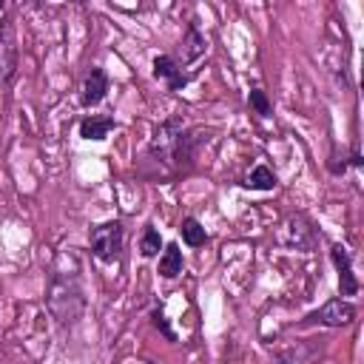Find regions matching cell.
<instances>
[{
	"mask_svg": "<svg viewBox=\"0 0 364 364\" xmlns=\"http://www.w3.org/2000/svg\"><path fill=\"white\" fill-rule=\"evenodd\" d=\"M353 318H355V307L350 301H341V299H333V301H327L324 307H318L316 313L307 316V321L324 324V327H344Z\"/></svg>",
	"mask_w": 364,
	"mask_h": 364,
	"instance_id": "4",
	"label": "cell"
},
{
	"mask_svg": "<svg viewBox=\"0 0 364 364\" xmlns=\"http://www.w3.org/2000/svg\"><path fill=\"white\" fill-rule=\"evenodd\" d=\"M182 239H185V245L199 247V245L208 242V233H205V228H202L196 219H185V222H182Z\"/></svg>",
	"mask_w": 364,
	"mask_h": 364,
	"instance_id": "15",
	"label": "cell"
},
{
	"mask_svg": "<svg viewBox=\"0 0 364 364\" xmlns=\"http://www.w3.org/2000/svg\"><path fill=\"white\" fill-rule=\"evenodd\" d=\"M159 273L165 279H173V276L182 273V250H179V245H168L162 250V256H159Z\"/></svg>",
	"mask_w": 364,
	"mask_h": 364,
	"instance_id": "13",
	"label": "cell"
},
{
	"mask_svg": "<svg viewBox=\"0 0 364 364\" xmlns=\"http://www.w3.org/2000/svg\"><path fill=\"white\" fill-rule=\"evenodd\" d=\"M273 185H276V176L267 165H256L245 179V188L250 191H273Z\"/></svg>",
	"mask_w": 364,
	"mask_h": 364,
	"instance_id": "14",
	"label": "cell"
},
{
	"mask_svg": "<svg viewBox=\"0 0 364 364\" xmlns=\"http://www.w3.org/2000/svg\"><path fill=\"white\" fill-rule=\"evenodd\" d=\"M154 327L156 330H162L168 338H173V330L168 327V321H165V316H162V310H154Z\"/></svg>",
	"mask_w": 364,
	"mask_h": 364,
	"instance_id": "18",
	"label": "cell"
},
{
	"mask_svg": "<svg viewBox=\"0 0 364 364\" xmlns=\"http://www.w3.org/2000/svg\"><path fill=\"white\" fill-rule=\"evenodd\" d=\"M17 71V34L14 23L3 20L0 23V82H9Z\"/></svg>",
	"mask_w": 364,
	"mask_h": 364,
	"instance_id": "3",
	"label": "cell"
},
{
	"mask_svg": "<svg viewBox=\"0 0 364 364\" xmlns=\"http://www.w3.org/2000/svg\"><path fill=\"white\" fill-rule=\"evenodd\" d=\"M108 91V77L102 68H91V74L82 82V102L85 105H97Z\"/></svg>",
	"mask_w": 364,
	"mask_h": 364,
	"instance_id": "7",
	"label": "cell"
},
{
	"mask_svg": "<svg viewBox=\"0 0 364 364\" xmlns=\"http://www.w3.org/2000/svg\"><path fill=\"white\" fill-rule=\"evenodd\" d=\"M48 304H51V313H54L60 321H74L77 313H80V307H82V296H80L77 279H74V276H57V279L51 282Z\"/></svg>",
	"mask_w": 364,
	"mask_h": 364,
	"instance_id": "1",
	"label": "cell"
},
{
	"mask_svg": "<svg viewBox=\"0 0 364 364\" xmlns=\"http://www.w3.org/2000/svg\"><path fill=\"white\" fill-rule=\"evenodd\" d=\"M284 228H287V245L313 247V230H310V225H307L301 216H290Z\"/></svg>",
	"mask_w": 364,
	"mask_h": 364,
	"instance_id": "9",
	"label": "cell"
},
{
	"mask_svg": "<svg viewBox=\"0 0 364 364\" xmlns=\"http://www.w3.org/2000/svg\"><path fill=\"white\" fill-rule=\"evenodd\" d=\"M205 54V37L199 34L196 26H188L185 37H182V63H193Z\"/></svg>",
	"mask_w": 364,
	"mask_h": 364,
	"instance_id": "10",
	"label": "cell"
},
{
	"mask_svg": "<svg viewBox=\"0 0 364 364\" xmlns=\"http://www.w3.org/2000/svg\"><path fill=\"white\" fill-rule=\"evenodd\" d=\"M111 128H114L111 117H85L80 122V136L82 139H105Z\"/></svg>",
	"mask_w": 364,
	"mask_h": 364,
	"instance_id": "11",
	"label": "cell"
},
{
	"mask_svg": "<svg viewBox=\"0 0 364 364\" xmlns=\"http://www.w3.org/2000/svg\"><path fill=\"white\" fill-rule=\"evenodd\" d=\"M199 142H202V131L179 134V139H176V145H173V151H171V159H173L176 165H188V162L193 159V151H196Z\"/></svg>",
	"mask_w": 364,
	"mask_h": 364,
	"instance_id": "8",
	"label": "cell"
},
{
	"mask_svg": "<svg viewBox=\"0 0 364 364\" xmlns=\"http://www.w3.org/2000/svg\"><path fill=\"white\" fill-rule=\"evenodd\" d=\"M159 247H162L159 230H156V228H145V233H142V242H139V253H142L145 259H154V256L159 253Z\"/></svg>",
	"mask_w": 364,
	"mask_h": 364,
	"instance_id": "16",
	"label": "cell"
},
{
	"mask_svg": "<svg viewBox=\"0 0 364 364\" xmlns=\"http://www.w3.org/2000/svg\"><path fill=\"white\" fill-rule=\"evenodd\" d=\"M350 162H353V165H361V156H358V151H353V156H350Z\"/></svg>",
	"mask_w": 364,
	"mask_h": 364,
	"instance_id": "19",
	"label": "cell"
},
{
	"mask_svg": "<svg viewBox=\"0 0 364 364\" xmlns=\"http://www.w3.org/2000/svg\"><path fill=\"white\" fill-rule=\"evenodd\" d=\"M179 134H182V119H179V117L165 119V122L154 131V136H151V154H154V156H165V159H171V151H173Z\"/></svg>",
	"mask_w": 364,
	"mask_h": 364,
	"instance_id": "5",
	"label": "cell"
},
{
	"mask_svg": "<svg viewBox=\"0 0 364 364\" xmlns=\"http://www.w3.org/2000/svg\"><path fill=\"white\" fill-rule=\"evenodd\" d=\"M247 102H250V108H256V114L270 117V102H267V97H264V91H262V88H253V91H250V97H247Z\"/></svg>",
	"mask_w": 364,
	"mask_h": 364,
	"instance_id": "17",
	"label": "cell"
},
{
	"mask_svg": "<svg viewBox=\"0 0 364 364\" xmlns=\"http://www.w3.org/2000/svg\"><path fill=\"white\" fill-rule=\"evenodd\" d=\"M154 74H156V77H165V80L171 82V91H179V88L185 85V77L179 74L176 63H173L171 57H165V54L154 60Z\"/></svg>",
	"mask_w": 364,
	"mask_h": 364,
	"instance_id": "12",
	"label": "cell"
},
{
	"mask_svg": "<svg viewBox=\"0 0 364 364\" xmlns=\"http://www.w3.org/2000/svg\"><path fill=\"white\" fill-rule=\"evenodd\" d=\"M330 259H333V264H336V270H338V290H341V296H355L358 282H355L353 267H350V253H347L341 245H336V247L330 250Z\"/></svg>",
	"mask_w": 364,
	"mask_h": 364,
	"instance_id": "6",
	"label": "cell"
},
{
	"mask_svg": "<svg viewBox=\"0 0 364 364\" xmlns=\"http://www.w3.org/2000/svg\"><path fill=\"white\" fill-rule=\"evenodd\" d=\"M91 250L97 259L102 262H114L122 250V225L119 222H105L100 228H94L91 233Z\"/></svg>",
	"mask_w": 364,
	"mask_h": 364,
	"instance_id": "2",
	"label": "cell"
}]
</instances>
